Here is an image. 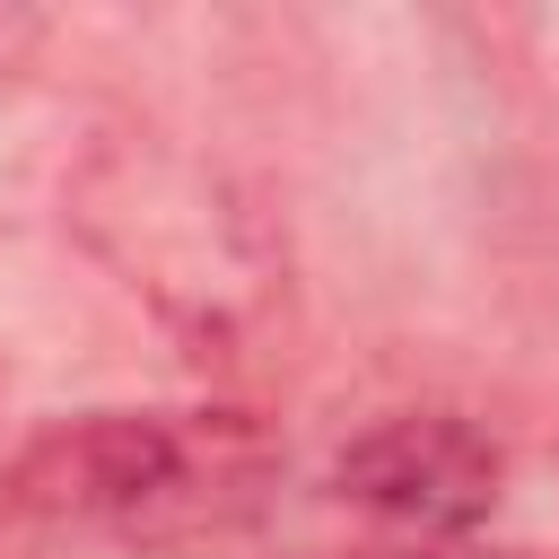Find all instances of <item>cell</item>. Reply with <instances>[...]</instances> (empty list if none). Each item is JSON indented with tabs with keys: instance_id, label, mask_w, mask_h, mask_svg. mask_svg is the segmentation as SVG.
<instances>
[{
	"instance_id": "1",
	"label": "cell",
	"mask_w": 559,
	"mask_h": 559,
	"mask_svg": "<svg viewBox=\"0 0 559 559\" xmlns=\"http://www.w3.org/2000/svg\"><path fill=\"white\" fill-rule=\"evenodd\" d=\"M271 437L245 411H87L17 463V498L114 533H201L262 498Z\"/></svg>"
},
{
	"instance_id": "2",
	"label": "cell",
	"mask_w": 559,
	"mask_h": 559,
	"mask_svg": "<svg viewBox=\"0 0 559 559\" xmlns=\"http://www.w3.org/2000/svg\"><path fill=\"white\" fill-rule=\"evenodd\" d=\"M341 498L402 524V533H428V542H454L472 524H489L498 507V480H507V454L480 419L463 411H393L376 428H358L332 463Z\"/></svg>"
}]
</instances>
